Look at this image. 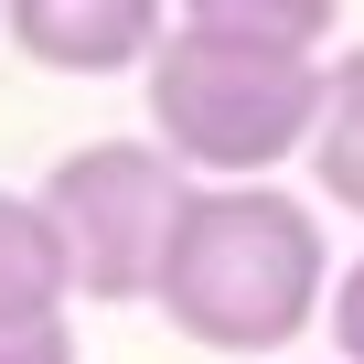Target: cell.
Masks as SVG:
<instances>
[{"label": "cell", "instance_id": "7", "mask_svg": "<svg viewBox=\"0 0 364 364\" xmlns=\"http://www.w3.org/2000/svg\"><path fill=\"white\" fill-rule=\"evenodd\" d=\"M182 22H215V33H257V43H300L321 54L343 0H182Z\"/></svg>", "mask_w": 364, "mask_h": 364}, {"label": "cell", "instance_id": "8", "mask_svg": "<svg viewBox=\"0 0 364 364\" xmlns=\"http://www.w3.org/2000/svg\"><path fill=\"white\" fill-rule=\"evenodd\" d=\"M0 364H86V353H75V321L65 311H11V321H0Z\"/></svg>", "mask_w": 364, "mask_h": 364}, {"label": "cell", "instance_id": "9", "mask_svg": "<svg viewBox=\"0 0 364 364\" xmlns=\"http://www.w3.org/2000/svg\"><path fill=\"white\" fill-rule=\"evenodd\" d=\"M321 332H332V353H343V364H364V257H343V268H332Z\"/></svg>", "mask_w": 364, "mask_h": 364}, {"label": "cell", "instance_id": "3", "mask_svg": "<svg viewBox=\"0 0 364 364\" xmlns=\"http://www.w3.org/2000/svg\"><path fill=\"white\" fill-rule=\"evenodd\" d=\"M193 193L161 139H86L43 171V215L65 236V279L75 300H150V268L171 247V215Z\"/></svg>", "mask_w": 364, "mask_h": 364}, {"label": "cell", "instance_id": "2", "mask_svg": "<svg viewBox=\"0 0 364 364\" xmlns=\"http://www.w3.org/2000/svg\"><path fill=\"white\" fill-rule=\"evenodd\" d=\"M139 97H150V139L182 171L247 182V171H289L311 150L321 54L257 43V33H215V22H161V43L139 54Z\"/></svg>", "mask_w": 364, "mask_h": 364}, {"label": "cell", "instance_id": "1", "mask_svg": "<svg viewBox=\"0 0 364 364\" xmlns=\"http://www.w3.org/2000/svg\"><path fill=\"white\" fill-rule=\"evenodd\" d=\"M321 300H332V236H321V204L289 193L279 171H247V182H204L182 193L171 215V247L150 268V311L193 343V353H289L300 332H321Z\"/></svg>", "mask_w": 364, "mask_h": 364}, {"label": "cell", "instance_id": "4", "mask_svg": "<svg viewBox=\"0 0 364 364\" xmlns=\"http://www.w3.org/2000/svg\"><path fill=\"white\" fill-rule=\"evenodd\" d=\"M171 0H0V33L43 75H139Z\"/></svg>", "mask_w": 364, "mask_h": 364}, {"label": "cell", "instance_id": "5", "mask_svg": "<svg viewBox=\"0 0 364 364\" xmlns=\"http://www.w3.org/2000/svg\"><path fill=\"white\" fill-rule=\"evenodd\" d=\"M300 171H311V193H321L332 215L364 225V43H353L343 65H321V118H311Z\"/></svg>", "mask_w": 364, "mask_h": 364}, {"label": "cell", "instance_id": "6", "mask_svg": "<svg viewBox=\"0 0 364 364\" xmlns=\"http://www.w3.org/2000/svg\"><path fill=\"white\" fill-rule=\"evenodd\" d=\"M75 279H65V236L43 215V193H0V321L11 311H65Z\"/></svg>", "mask_w": 364, "mask_h": 364}, {"label": "cell", "instance_id": "10", "mask_svg": "<svg viewBox=\"0 0 364 364\" xmlns=\"http://www.w3.org/2000/svg\"><path fill=\"white\" fill-rule=\"evenodd\" d=\"M332 364H343V353H332Z\"/></svg>", "mask_w": 364, "mask_h": 364}]
</instances>
